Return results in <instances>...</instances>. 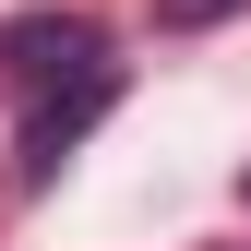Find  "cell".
Listing matches in <instances>:
<instances>
[{
  "label": "cell",
  "instance_id": "cell-2",
  "mask_svg": "<svg viewBox=\"0 0 251 251\" xmlns=\"http://www.w3.org/2000/svg\"><path fill=\"white\" fill-rule=\"evenodd\" d=\"M96 108H108V72H84V84H48V96H36V120H24V155H12V179H60V155L96 132Z\"/></svg>",
  "mask_w": 251,
  "mask_h": 251
},
{
  "label": "cell",
  "instance_id": "cell-3",
  "mask_svg": "<svg viewBox=\"0 0 251 251\" xmlns=\"http://www.w3.org/2000/svg\"><path fill=\"white\" fill-rule=\"evenodd\" d=\"M239 0H155V24H179V36H192V24H227Z\"/></svg>",
  "mask_w": 251,
  "mask_h": 251
},
{
  "label": "cell",
  "instance_id": "cell-1",
  "mask_svg": "<svg viewBox=\"0 0 251 251\" xmlns=\"http://www.w3.org/2000/svg\"><path fill=\"white\" fill-rule=\"evenodd\" d=\"M0 72L48 96V84H84V72H108V36H96L84 12H24V24H0Z\"/></svg>",
  "mask_w": 251,
  "mask_h": 251
}]
</instances>
